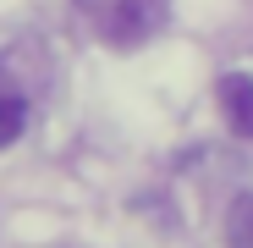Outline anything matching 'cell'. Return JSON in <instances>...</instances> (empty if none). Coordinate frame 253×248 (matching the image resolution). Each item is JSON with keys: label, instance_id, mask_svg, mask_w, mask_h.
<instances>
[{"label": "cell", "instance_id": "cell-1", "mask_svg": "<svg viewBox=\"0 0 253 248\" xmlns=\"http://www.w3.org/2000/svg\"><path fill=\"white\" fill-rule=\"evenodd\" d=\"M171 22V0H105L99 6V39L116 50H132L143 39H154Z\"/></svg>", "mask_w": 253, "mask_h": 248}, {"label": "cell", "instance_id": "cell-2", "mask_svg": "<svg viewBox=\"0 0 253 248\" xmlns=\"http://www.w3.org/2000/svg\"><path fill=\"white\" fill-rule=\"evenodd\" d=\"M215 94H220V116H226V127L237 138H253V77L248 72H226L215 83Z\"/></svg>", "mask_w": 253, "mask_h": 248}, {"label": "cell", "instance_id": "cell-3", "mask_svg": "<svg viewBox=\"0 0 253 248\" xmlns=\"http://www.w3.org/2000/svg\"><path fill=\"white\" fill-rule=\"evenodd\" d=\"M22 127H28V99L17 89V77L0 66V149H11L22 138Z\"/></svg>", "mask_w": 253, "mask_h": 248}, {"label": "cell", "instance_id": "cell-4", "mask_svg": "<svg viewBox=\"0 0 253 248\" xmlns=\"http://www.w3.org/2000/svg\"><path fill=\"white\" fill-rule=\"evenodd\" d=\"M226 248H253V193H237L226 210Z\"/></svg>", "mask_w": 253, "mask_h": 248}]
</instances>
